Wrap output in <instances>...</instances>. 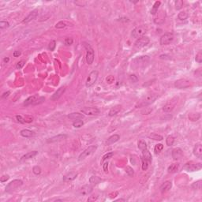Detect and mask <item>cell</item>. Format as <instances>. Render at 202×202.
<instances>
[{
	"label": "cell",
	"mask_w": 202,
	"mask_h": 202,
	"mask_svg": "<svg viewBox=\"0 0 202 202\" xmlns=\"http://www.w3.org/2000/svg\"><path fill=\"white\" fill-rule=\"evenodd\" d=\"M9 178H10V176H9V175H3L2 177H1V179H0V181H1L2 182H6Z\"/></svg>",
	"instance_id": "55"
},
{
	"label": "cell",
	"mask_w": 202,
	"mask_h": 202,
	"mask_svg": "<svg viewBox=\"0 0 202 202\" xmlns=\"http://www.w3.org/2000/svg\"><path fill=\"white\" fill-rule=\"evenodd\" d=\"M81 112L83 114H85L87 115L90 116H94V115H98L100 114V110H99L97 107H83L81 109Z\"/></svg>",
	"instance_id": "9"
},
{
	"label": "cell",
	"mask_w": 202,
	"mask_h": 202,
	"mask_svg": "<svg viewBox=\"0 0 202 202\" xmlns=\"http://www.w3.org/2000/svg\"><path fill=\"white\" fill-rule=\"evenodd\" d=\"M160 4H161L160 2H155V4L153 5L152 9L151 10V14L152 15H156V14L158 12V8H159V6H160Z\"/></svg>",
	"instance_id": "30"
},
{
	"label": "cell",
	"mask_w": 202,
	"mask_h": 202,
	"mask_svg": "<svg viewBox=\"0 0 202 202\" xmlns=\"http://www.w3.org/2000/svg\"><path fill=\"white\" fill-rule=\"evenodd\" d=\"M98 198V196H90L88 199V201H96L97 200Z\"/></svg>",
	"instance_id": "56"
},
{
	"label": "cell",
	"mask_w": 202,
	"mask_h": 202,
	"mask_svg": "<svg viewBox=\"0 0 202 202\" xmlns=\"http://www.w3.org/2000/svg\"><path fill=\"white\" fill-rule=\"evenodd\" d=\"M3 61H4V62H6V63H7L8 62L10 61V58H5L3 59Z\"/></svg>",
	"instance_id": "60"
},
{
	"label": "cell",
	"mask_w": 202,
	"mask_h": 202,
	"mask_svg": "<svg viewBox=\"0 0 202 202\" xmlns=\"http://www.w3.org/2000/svg\"><path fill=\"white\" fill-rule=\"evenodd\" d=\"M21 51H15L14 54H13V55H14V57H19L20 55H21Z\"/></svg>",
	"instance_id": "58"
},
{
	"label": "cell",
	"mask_w": 202,
	"mask_h": 202,
	"mask_svg": "<svg viewBox=\"0 0 202 202\" xmlns=\"http://www.w3.org/2000/svg\"><path fill=\"white\" fill-rule=\"evenodd\" d=\"M174 142V137L173 136H171V135H169V136H167V139H166V144L167 146H171V145H173Z\"/></svg>",
	"instance_id": "31"
},
{
	"label": "cell",
	"mask_w": 202,
	"mask_h": 202,
	"mask_svg": "<svg viewBox=\"0 0 202 202\" xmlns=\"http://www.w3.org/2000/svg\"><path fill=\"white\" fill-rule=\"evenodd\" d=\"M174 40V34L172 32H166L160 37V43L161 45H168Z\"/></svg>",
	"instance_id": "7"
},
{
	"label": "cell",
	"mask_w": 202,
	"mask_h": 202,
	"mask_svg": "<svg viewBox=\"0 0 202 202\" xmlns=\"http://www.w3.org/2000/svg\"><path fill=\"white\" fill-rule=\"evenodd\" d=\"M98 76H99V72L97 70H93L90 73V74H88V77H87L86 83H85L86 87H88V88L92 87V85L96 83V81H97Z\"/></svg>",
	"instance_id": "4"
},
{
	"label": "cell",
	"mask_w": 202,
	"mask_h": 202,
	"mask_svg": "<svg viewBox=\"0 0 202 202\" xmlns=\"http://www.w3.org/2000/svg\"><path fill=\"white\" fill-rule=\"evenodd\" d=\"M193 154L194 156L198 158V159H201L202 158V145L201 143H197L195 144L194 148H193Z\"/></svg>",
	"instance_id": "16"
},
{
	"label": "cell",
	"mask_w": 202,
	"mask_h": 202,
	"mask_svg": "<svg viewBox=\"0 0 202 202\" xmlns=\"http://www.w3.org/2000/svg\"><path fill=\"white\" fill-rule=\"evenodd\" d=\"M39 97L37 95H33L32 96H29V98H27L26 100H25L24 102V105L25 106H29V105H31V104H33L34 103L36 102V100H37Z\"/></svg>",
	"instance_id": "24"
},
{
	"label": "cell",
	"mask_w": 202,
	"mask_h": 202,
	"mask_svg": "<svg viewBox=\"0 0 202 202\" xmlns=\"http://www.w3.org/2000/svg\"><path fill=\"white\" fill-rule=\"evenodd\" d=\"M171 156L174 159V160H180L182 156H183V152L181 148H176L172 150V152H171Z\"/></svg>",
	"instance_id": "15"
},
{
	"label": "cell",
	"mask_w": 202,
	"mask_h": 202,
	"mask_svg": "<svg viewBox=\"0 0 202 202\" xmlns=\"http://www.w3.org/2000/svg\"><path fill=\"white\" fill-rule=\"evenodd\" d=\"M126 173L128 174L129 176H133L134 174V169L132 168L130 166H127L126 167Z\"/></svg>",
	"instance_id": "45"
},
{
	"label": "cell",
	"mask_w": 202,
	"mask_h": 202,
	"mask_svg": "<svg viewBox=\"0 0 202 202\" xmlns=\"http://www.w3.org/2000/svg\"><path fill=\"white\" fill-rule=\"evenodd\" d=\"M156 15H157L158 17L157 18H154V22L157 24V25H161L165 21V17H166V14H165V12H164L163 10H161L160 12H157Z\"/></svg>",
	"instance_id": "13"
},
{
	"label": "cell",
	"mask_w": 202,
	"mask_h": 202,
	"mask_svg": "<svg viewBox=\"0 0 202 202\" xmlns=\"http://www.w3.org/2000/svg\"><path fill=\"white\" fill-rule=\"evenodd\" d=\"M150 42V40L148 36H142L139 39H137L136 42L134 43V46L137 48H141L147 46Z\"/></svg>",
	"instance_id": "8"
},
{
	"label": "cell",
	"mask_w": 202,
	"mask_h": 202,
	"mask_svg": "<svg viewBox=\"0 0 202 202\" xmlns=\"http://www.w3.org/2000/svg\"><path fill=\"white\" fill-rule=\"evenodd\" d=\"M20 134L24 137H31L34 135V132L29 130H22L20 132Z\"/></svg>",
	"instance_id": "28"
},
{
	"label": "cell",
	"mask_w": 202,
	"mask_h": 202,
	"mask_svg": "<svg viewBox=\"0 0 202 202\" xmlns=\"http://www.w3.org/2000/svg\"><path fill=\"white\" fill-rule=\"evenodd\" d=\"M45 100V98L44 97H40V98H38L37 100H36V102L34 103V105H36V104H41V103H43Z\"/></svg>",
	"instance_id": "53"
},
{
	"label": "cell",
	"mask_w": 202,
	"mask_h": 202,
	"mask_svg": "<svg viewBox=\"0 0 202 202\" xmlns=\"http://www.w3.org/2000/svg\"><path fill=\"white\" fill-rule=\"evenodd\" d=\"M122 109V106L121 105H116L113 107H111L109 113H108V115L110 117H112V116H115L117 115L120 111Z\"/></svg>",
	"instance_id": "23"
},
{
	"label": "cell",
	"mask_w": 202,
	"mask_h": 202,
	"mask_svg": "<svg viewBox=\"0 0 202 202\" xmlns=\"http://www.w3.org/2000/svg\"><path fill=\"white\" fill-rule=\"evenodd\" d=\"M32 171H33V173L35 174L36 175L40 174V173H41V168H40V167H39V166H35V167H33Z\"/></svg>",
	"instance_id": "43"
},
{
	"label": "cell",
	"mask_w": 202,
	"mask_h": 202,
	"mask_svg": "<svg viewBox=\"0 0 202 202\" xmlns=\"http://www.w3.org/2000/svg\"><path fill=\"white\" fill-rule=\"evenodd\" d=\"M23 182L20 179H15L13 180L12 182H10L9 184L7 185L6 187V192H12L15 190H17L18 187H20L21 186H22Z\"/></svg>",
	"instance_id": "6"
},
{
	"label": "cell",
	"mask_w": 202,
	"mask_h": 202,
	"mask_svg": "<svg viewBox=\"0 0 202 202\" xmlns=\"http://www.w3.org/2000/svg\"><path fill=\"white\" fill-rule=\"evenodd\" d=\"M84 47L85 50H86V62L88 65H91L93 63L94 61V57H95V53H94V50L91 47V45H89L88 44H84Z\"/></svg>",
	"instance_id": "1"
},
{
	"label": "cell",
	"mask_w": 202,
	"mask_h": 202,
	"mask_svg": "<svg viewBox=\"0 0 202 202\" xmlns=\"http://www.w3.org/2000/svg\"><path fill=\"white\" fill-rule=\"evenodd\" d=\"M9 22L8 21H0V29H5V28H7V27H9Z\"/></svg>",
	"instance_id": "44"
},
{
	"label": "cell",
	"mask_w": 202,
	"mask_h": 202,
	"mask_svg": "<svg viewBox=\"0 0 202 202\" xmlns=\"http://www.w3.org/2000/svg\"><path fill=\"white\" fill-rule=\"evenodd\" d=\"M84 125V122L81 121V120H78V121H75L73 123V126L74 128H81Z\"/></svg>",
	"instance_id": "42"
},
{
	"label": "cell",
	"mask_w": 202,
	"mask_h": 202,
	"mask_svg": "<svg viewBox=\"0 0 202 202\" xmlns=\"http://www.w3.org/2000/svg\"><path fill=\"white\" fill-rule=\"evenodd\" d=\"M174 108V106L172 104H166L164 107H163V111H165V112H170L173 110Z\"/></svg>",
	"instance_id": "36"
},
{
	"label": "cell",
	"mask_w": 202,
	"mask_h": 202,
	"mask_svg": "<svg viewBox=\"0 0 202 202\" xmlns=\"http://www.w3.org/2000/svg\"><path fill=\"white\" fill-rule=\"evenodd\" d=\"M202 164L201 163H194V162H188L184 165L183 169L187 171H196L201 169Z\"/></svg>",
	"instance_id": "5"
},
{
	"label": "cell",
	"mask_w": 202,
	"mask_h": 202,
	"mask_svg": "<svg viewBox=\"0 0 202 202\" xmlns=\"http://www.w3.org/2000/svg\"><path fill=\"white\" fill-rule=\"evenodd\" d=\"M178 167H179V165L178 164H172L168 167L167 171H168V173H171V174L175 173L178 171Z\"/></svg>",
	"instance_id": "27"
},
{
	"label": "cell",
	"mask_w": 202,
	"mask_h": 202,
	"mask_svg": "<svg viewBox=\"0 0 202 202\" xmlns=\"http://www.w3.org/2000/svg\"><path fill=\"white\" fill-rule=\"evenodd\" d=\"M77 172H75V171H71V172L68 173L66 175L64 176V177H63V182H72L77 178Z\"/></svg>",
	"instance_id": "19"
},
{
	"label": "cell",
	"mask_w": 202,
	"mask_h": 202,
	"mask_svg": "<svg viewBox=\"0 0 202 202\" xmlns=\"http://www.w3.org/2000/svg\"><path fill=\"white\" fill-rule=\"evenodd\" d=\"M103 168H104V171L105 172H107V168H108V163L105 162L104 164H103Z\"/></svg>",
	"instance_id": "57"
},
{
	"label": "cell",
	"mask_w": 202,
	"mask_h": 202,
	"mask_svg": "<svg viewBox=\"0 0 202 202\" xmlns=\"http://www.w3.org/2000/svg\"><path fill=\"white\" fill-rule=\"evenodd\" d=\"M171 186H172V183L171 181H166L163 183L160 187V190L162 193H164L167 191H169L171 190Z\"/></svg>",
	"instance_id": "20"
},
{
	"label": "cell",
	"mask_w": 202,
	"mask_h": 202,
	"mask_svg": "<svg viewBox=\"0 0 202 202\" xmlns=\"http://www.w3.org/2000/svg\"><path fill=\"white\" fill-rule=\"evenodd\" d=\"M148 29L144 25H141V26L136 27L134 30L132 31V36L136 39H139L141 37L144 36L145 33L147 32Z\"/></svg>",
	"instance_id": "2"
},
{
	"label": "cell",
	"mask_w": 202,
	"mask_h": 202,
	"mask_svg": "<svg viewBox=\"0 0 202 202\" xmlns=\"http://www.w3.org/2000/svg\"><path fill=\"white\" fill-rule=\"evenodd\" d=\"M138 148L139 149H141V151H142V150H144V149H146L147 148V144H146V142L144 141H143V140H141V141H138Z\"/></svg>",
	"instance_id": "33"
},
{
	"label": "cell",
	"mask_w": 202,
	"mask_h": 202,
	"mask_svg": "<svg viewBox=\"0 0 202 202\" xmlns=\"http://www.w3.org/2000/svg\"><path fill=\"white\" fill-rule=\"evenodd\" d=\"M37 16H38V10H33L30 13L27 17H25L24 20L22 21V23H29V21L36 19Z\"/></svg>",
	"instance_id": "17"
},
{
	"label": "cell",
	"mask_w": 202,
	"mask_h": 202,
	"mask_svg": "<svg viewBox=\"0 0 202 202\" xmlns=\"http://www.w3.org/2000/svg\"><path fill=\"white\" fill-rule=\"evenodd\" d=\"M67 137L66 134H58L57 136H55L51 138H49L48 141V143H53V142H56V141H60L62 140H65Z\"/></svg>",
	"instance_id": "21"
},
{
	"label": "cell",
	"mask_w": 202,
	"mask_h": 202,
	"mask_svg": "<svg viewBox=\"0 0 202 202\" xmlns=\"http://www.w3.org/2000/svg\"><path fill=\"white\" fill-rule=\"evenodd\" d=\"M150 138H152L155 141H162L163 140V137L161 135H159V134H153L152 135L149 136Z\"/></svg>",
	"instance_id": "38"
},
{
	"label": "cell",
	"mask_w": 202,
	"mask_h": 202,
	"mask_svg": "<svg viewBox=\"0 0 202 202\" xmlns=\"http://www.w3.org/2000/svg\"><path fill=\"white\" fill-rule=\"evenodd\" d=\"M190 81L186 79H179L178 81H176L174 83V86L179 89L187 88L190 87Z\"/></svg>",
	"instance_id": "11"
},
{
	"label": "cell",
	"mask_w": 202,
	"mask_h": 202,
	"mask_svg": "<svg viewBox=\"0 0 202 202\" xmlns=\"http://www.w3.org/2000/svg\"><path fill=\"white\" fill-rule=\"evenodd\" d=\"M55 48V40H51V41L49 43L48 49L51 50V51H54Z\"/></svg>",
	"instance_id": "50"
},
{
	"label": "cell",
	"mask_w": 202,
	"mask_h": 202,
	"mask_svg": "<svg viewBox=\"0 0 202 202\" xmlns=\"http://www.w3.org/2000/svg\"><path fill=\"white\" fill-rule=\"evenodd\" d=\"M158 97L157 95H156V94H151V95H148V96H146L144 98V100L141 101V104L139 105L141 107H146V106H148L149 104H151L152 103H153L155 100H156Z\"/></svg>",
	"instance_id": "10"
},
{
	"label": "cell",
	"mask_w": 202,
	"mask_h": 202,
	"mask_svg": "<svg viewBox=\"0 0 202 202\" xmlns=\"http://www.w3.org/2000/svg\"><path fill=\"white\" fill-rule=\"evenodd\" d=\"M16 119L18 120V122H19L20 123H22V124H23V123L25 122V118H23L21 115H17V116H16Z\"/></svg>",
	"instance_id": "54"
},
{
	"label": "cell",
	"mask_w": 202,
	"mask_h": 202,
	"mask_svg": "<svg viewBox=\"0 0 202 202\" xmlns=\"http://www.w3.org/2000/svg\"><path fill=\"white\" fill-rule=\"evenodd\" d=\"M114 156V152H108V153H107V154H105L104 156H103V158H102V163H104L106 160H108V159H110V158H111Z\"/></svg>",
	"instance_id": "40"
},
{
	"label": "cell",
	"mask_w": 202,
	"mask_h": 202,
	"mask_svg": "<svg viewBox=\"0 0 202 202\" xmlns=\"http://www.w3.org/2000/svg\"><path fill=\"white\" fill-rule=\"evenodd\" d=\"M65 91H66V87L65 86H62L61 88H59L57 91L51 96V100L55 101V100H58V99L63 95V93L65 92Z\"/></svg>",
	"instance_id": "12"
},
{
	"label": "cell",
	"mask_w": 202,
	"mask_h": 202,
	"mask_svg": "<svg viewBox=\"0 0 202 202\" xmlns=\"http://www.w3.org/2000/svg\"><path fill=\"white\" fill-rule=\"evenodd\" d=\"M163 148H164V145H163L162 144H156V146H155L154 152L156 154H159V153H160V152L163 150Z\"/></svg>",
	"instance_id": "35"
},
{
	"label": "cell",
	"mask_w": 202,
	"mask_h": 202,
	"mask_svg": "<svg viewBox=\"0 0 202 202\" xmlns=\"http://www.w3.org/2000/svg\"><path fill=\"white\" fill-rule=\"evenodd\" d=\"M183 6V2L182 0H177V1L175 2V8L176 10H181Z\"/></svg>",
	"instance_id": "39"
},
{
	"label": "cell",
	"mask_w": 202,
	"mask_h": 202,
	"mask_svg": "<svg viewBox=\"0 0 202 202\" xmlns=\"http://www.w3.org/2000/svg\"><path fill=\"white\" fill-rule=\"evenodd\" d=\"M120 139V136L118 134H114V135H111L108 139L106 141V144L107 145H111L112 144L115 142H117V141Z\"/></svg>",
	"instance_id": "22"
},
{
	"label": "cell",
	"mask_w": 202,
	"mask_h": 202,
	"mask_svg": "<svg viewBox=\"0 0 202 202\" xmlns=\"http://www.w3.org/2000/svg\"><path fill=\"white\" fill-rule=\"evenodd\" d=\"M201 180H199V181H197L194 183H193L192 185V188L193 189H194V190H201Z\"/></svg>",
	"instance_id": "37"
},
{
	"label": "cell",
	"mask_w": 202,
	"mask_h": 202,
	"mask_svg": "<svg viewBox=\"0 0 202 202\" xmlns=\"http://www.w3.org/2000/svg\"><path fill=\"white\" fill-rule=\"evenodd\" d=\"M10 94V92H9V91L6 92H5V93H3V95L2 96V99H5L6 97H8V96H9Z\"/></svg>",
	"instance_id": "59"
},
{
	"label": "cell",
	"mask_w": 202,
	"mask_h": 202,
	"mask_svg": "<svg viewBox=\"0 0 202 202\" xmlns=\"http://www.w3.org/2000/svg\"><path fill=\"white\" fill-rule=\"evenodd\" d=\"M66 26V24L63 21H59L56 25H55V28L56 29H63Z\"/></svg>",
	"instance_id": "47"
},
{
	"label": "cell",
	"mask_w": 202,
	"mask_h": 202,
	"mask_svg": "<svg viewBox=\"0 0 202 202\" xmlns=\"http://www.w3.org/2000/svg\"><path fill=\"white\" fill-rule=\"evenodd\" d=\"M68 118L72 121H78V120H81L84 118V115L82 114H81L79 112H73L70 113V115H68Z\"/></svg>",
	"instance_id": "18"
},
{
	"label": "cell",
	"mask_w": 202,
	"mask_h": 202,
	"mask_svg": "<svg viewBox=\"0 0 202 202\" xmlns=\"http://www.w3.org/2000/svg\"><path fill=\"white\" fill-rule=\"evenodd\" d=\"M200 117H201L200 114L197 113L196 115H195L194 114H191L189 118H190V119L191 120V121H197V120H198V119L200 118Z\"/></svg>",
	"instance_id": "41"
},
{
	"label": "cell",
	"mask_w": 202,
	"mask_h": 202,
	"mask_svg": "<svg viewBox=\"0 0 202 202\" xmlns=\"http://www.w3.org/2000/svg\"><path fill=\"white\" fill-rule=\"evenodd\" d=\"M106 81H107V83L111 84L112 82H114L115 78H114V77H113L112 75H109V76L106 78Z\"/></svg>",
	"instance_id": "51"
},
{
	"label": "cell",
	"mask_w": 202,
	"mask_h": 202,
	"mask_svg": "<svg viewBox=\"0 0 202 202\" xmlns=\"http://www.w3.org/2000/svg\"><path fill=\"white\" fill-rule=\"evenodd\" d=\"M93 190V188L92 186H90V185H85L82 187L80 189V194L82 195V196H87V195H89L90 193H91Z\"/></svg>",
	"instance_id": "14"
},
{
	"label": "cell",
	"mask_w": 202,
	"mask_h": 202,
	"mask_svg": "<svg viewBox=\"0 0 202 202\" xmlns=\"http://www.w3.org/2000/svg\"><path fill=\"white\" fill-rule=\"evenodd\" d=\"M73 42H74V40H73L72 38H66L65 40V44L66 46H70L73 44Z\"/></svg>",
	"instance_id": "52"
},
{
	"label": "cell",
	"mask_w": 202,
	"mask_h": 202,
	"mask_svg": "<svg viewBox=\"0 0 202 202\" xmlns=\"http://www.w3.org/2000/svg\"><path fill=\"white\" fill-rule=\"evenodd\" d=\"M129 78H130V81L133 83H136V82H137V81H138V78H137V77L135 74L130 75V77H129Z\"/></svg>",
	"instance_id": "48"
},
{
	"label": "cell",
	"mask_w": 202,
	"mask_h": 202,
	"mask_svg": "<svg viewBox=\"0 0 202 202\" xmlns=\"http://www.w3.org/2000/svg\"><path fill=\"white\" fill-rule=\"evenodd\" d=\"M141 162H142V165H141V167H142V170L146 171L148 168V161L142 157L141 158Z\"/></svg>",
	"instance_id": "34"
},
{
	"label": "cell",
	"mask_w": 202,
	"mask_h": 202,
	"mask_svg": "<svg viewBox=\"0 0 202 202\" xmlns=\"http://www.w3.org/2000/svg\"><path fill=\"white\" fill-rule=\"evenodd\" d=\"M142 155H143V158H144L145 160H147L148 162H152V154L147 148L142 150Z\"/></svg>",
	"instance_id": "26"
},
{
	"label": "cell",
	"mask_w": 202,
	"mask_h": 202,
	"mask_svg": "<svg viewBox=\"0 0 202 202\" xmlns=\"http://www.w3.org/2000/svg\"><path fill=\"white\" fill-rule=\"evenodd\" d=\"M38 154V152L36 151H33V152H29L28 153H26L25 155L21 157V160H29V159H31V158H33L35 157L36 155Z\"/></svg>",
	"instance_id": "25"
},
{
	"label": "cell",
	"mask_w": 202,
	"mask_h": 202,
	"mask_svg": "<svg viewBox=\"0 0 202 202\" xmlns=\"http://www.w3.org/2000/svg\"><path fill=\"white\" fill-rule=\"evenodd\" d=\"M25 62L24 61V60H21V61H19L18 63H17V65H16V69H18V70H20V69L22 68L24 66H25Z\"/></svg>",
	"instance_id": "49"
},
{
	"label": "cell",
	"mask_w": 202,
	"mask_h": 202,
	"mask_svg": "<svg viewBox=\"0 0 202 202\" xmlns=\"http://www.w3.org/2000/svg\"><path fill=\"white\" fill-rule=\"evenodd\" d=\"M101 181H102V179L100 178L97 177V176H92L89 179V182L91 184H93V185H97L100 182H101Z\"/></svg>",
	"instance_id": "29"
},
{
	"label": "cell",
	"mask_w": 202,
	"mask_h": 202,
	"mask_svg": "<svg viewBox=\"0 0 202 202\" xmlns=\"http://www.w3.org/2000/svg\"><path fill=\"white\" fill-rule=\"evenodd\" d=\"M96 149H97V146H96V145L89 146L88 148H86V149L85 150V151H83L80 154V156L78 157V161L83 160L86 157L91 156V155H92L94 152L96 151Z\"/></svg>",
	"instance_id": "3"
},
{
	"label": "cell",
	"mask_w": 202,
	"mask_h": 202,
	"mask_svg": "<svg viewBox=\"0 0 202 202\" xmlns=\"http://www.w3.org/2000/svg\"><path fill=\"white\" fill-rule=\"evenodd\" d=\"M188 14L186 12V11H182V12H180L178 15V18L179 20H181V21H184V20H186L188 18Z\"/></svg>",
	"instance_id": "32"
},
{
	"label": "cell",
	"mask_w": 202,
	"mask_h": 202,
	"mask_svg": "<svg viewBox=\"0 0 202 202\" xmlns=\"http://www.w3.org/2000/svg\"><path fill=\"white\" fill-rule=\"evenodd\" d=\"M125 201L126 200H125V199H118V200H116L115 201Z\"/></svg>",
	"instance_id": "61"
},
{
	"label": "cell",
	"mask_w": 202,
	"mask_h": 202,
	"mask_svg": "<svg viewBox=\"0 0 202 202\" xmlns=\"http://www.w3.org/2000/svg\"><path fill=\"white\" fill-rule=\"evenodd\" d=\"M195 60H196L197 62L201 63V62H202V53H201V51H199V52L196 55Z\"/></svg>",
	"instance_id": "46"
}]
</instances>
